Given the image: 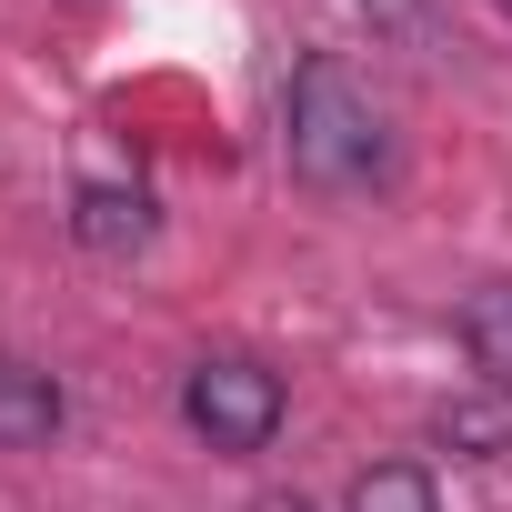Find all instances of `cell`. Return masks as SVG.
<instances>
[{
	"instance_id": "3",
	"label": "cell",
	"mask_w": 512,
	"mask_h": 512,
	"mask_svg": "<svg viewBox=\"0 0 512 512\" xmlns=\"http://www.w3.org/2000/svg\"><path fill=\"white\" fill-rule=\"evenodd\" d=\"M71 241L101 251V262H131V251L151 241V191L141 181H81L71 191Z\"/></svg>"
},
{
	"instance_id": "6",
	"label": "cell",
	"mask_w": 512,
	"mask_h": 512,
	"mask_svg": "<svg viewBox=\"0 0 512 512\" xmlns=\"http://www.w3.org/2000/svg\"><path fill=\"white\" fill-rule=\"evenodd\" d=\"M462 352H472V372L492 392H512V282H492V292L462 302Z\"/></svg>"
},
{
	"instance_id": "5",
	"label": "cell",
	"mask_w": 512,
	"mask_h": 512,
	"mask_svg": "<svg viewBox=\"0 0 512 512\" xmlns=\"http://www.w3.org/2000/svg\"><path fill=\"white\" fill-rule=\"evenodd\" d=\"M432 432H442V452H462V462H502L512 452V392H462V402H442L432 412Z\"/></svg>"
},
{
	"instance_id": "7",
	"label": "cell",
	"mask_w": 512,
	"mask_h": 512,
	"mask_svg": "<svg viewBox=\"0 0 512 512\" xmlns=\"http://www.w3.org/2000/svg\"><path fill=\"white\" fill-rule=\"evenodd\" d=\"M352 512H442V492L422 462H372V472H352Z\"/></svg>"
},
{
	"instance_id": "10",
	"label": "cell",
	"mask_w": 512,
	"mask_h": 512,
	"mask_svg": "<svg viewBox=\"0 0 512 512\" xmlns=\"http://www.w3.org/2000/svg\"><path fill=\"white\" fill-rule=\"evenodd\" d=\"M502 11H512V0H502Z\"/></svg>"
},
{
	"instance_id": "4",
	"label": "cell",
	"mask_w": 512,
	"mask_h": 512,
	"mask_svg": "<svg viewBox=\"0 0 512 512\" xmlns=\"http://www.w3.org/2000/svg\"><path fill=\"white\" fill-rule=\"evenodd\" d=\"M61 382L51 372H31V362H0V452H31V442H51L61 432Z\"/></svg>"
},
{
	"instance_id": "8",
	"label": "cell",
	"mask_w": 512,
	"mask_h": 512,
	"mask_svg": "<svg viewBox=\"0 0 512 512\" xmlns=\"http://www.w3.org/2000/svg\"><path fill=\"white\" fill-rule=\"evenodd\" d=\"M362 21H372V31H412V21H422V0H362Z\"/></svg>"
},
{
	"instance_id": "9",
	"label": "cell",
	"mask_w": 512,
	"mask_h": 512,
	"mask_svg": "<svg viewBox=\"0 0 512 512\" xmlns=\"http://www.w3.org/2000/svg\"><path fill=\"white\" fill-rule=\"evenodd\" d=\"M251 512H312L302 492H262V502H251Z\"/></svg>"
},
{
	"instance_id": "2",
	"label": "cell",
	"mask_w": 512,
	"mask_h": 512,
	"mask_svg": "<svg viewBox=\"0 0 512 512\" xmlns=\"http://www.w3.org/2000/svg\"><path fill=\"white\" fill-rule=\"evenodd\" d=\"M181 422L211 452H262L282 432V372L251 362V352H201L191 382H181Z\"/></svg>"
},
{
	"instance_id": "1",
	"label": "cell",
	"mask_w": 512,
	"mask_h": 512,
	"mask_svg": "<svg viewBox=\"0 0 512 512\" xmlns=\"http://www.w3.org/2000/svg\"><path fill=\"white\" fill-rule=\"evenodd\" d=\"M282 151H292V181H312V191H372L382 181V111H372V91L332 51H312L292 71Z\"/></svg>"
}]
</instances>
